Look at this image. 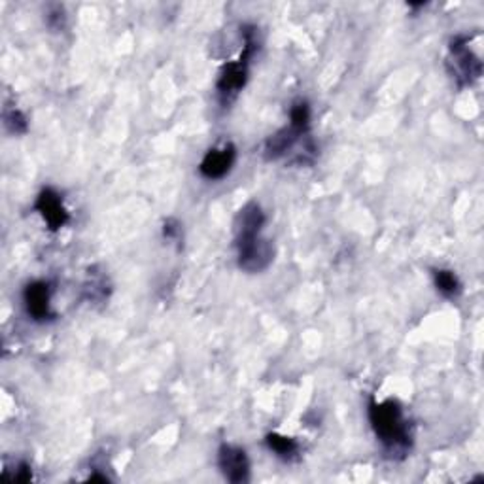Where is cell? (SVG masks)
I'll use <instances>...</instances> for the list:
<instances>
[{"label":"cell","mask_w":484,"mask_h":484,"mask_svg":"<svg viewBox=\"0 0 484 484\" xmlns=\"http://www.w3.org/2000/svg\"><path fill=\"white\" fill-rule=\"evenodd\" d=\"M368 417L378 443L383 445L390 460H405L413 448V430L405 415V409L398 400L377 401L369 400Z\"/></svg>","instance_id":"7a4b0ae2"},{"label":"cell","mask_w":484,"mask_h":484,"mask_svg":"<svg viewBox=\"0 0 484 484\" xmlns=\"http://www.w3.org/2000/svg\"><path fill=\"white\" fill-rule=\"evenodd\" d=\"M267 224V216L263 212L261 204L256 201L246 202L244 207L234 216V239H246L261 234L263 227Z\"/></svg>","instance_id":"30bf717a"},{"label":"cell","mask_w":484,"mask_h":484,"mask_svg":"<svg viewBox=\"0 0 484 484\" xmlns=\"http://www.w3.org/2000/svg\"><path fill=\"white\" fill-rule=\"evenodd\" d=\"M311 105L299 99L290 108V123L273 133L263 146L267 161H278L291 155V163L313 165L318 157V146L311 137Z\"/></svg>","instance_id":"6da1fadb"},{"label":"cell","mask_w":484,"mask_h":484,"mask_svg":"<svg viewBox=\"0 0 484 484\" xmlns=\"http://www.w3.org/2000/svg\"><path fill=\"white\" fill-rule=\"evenodd\" d=\"M46 25L52 31H63L67 25V13L61 4H52L46 12Z\"/></svg>","instance_id":"9a60e30c"},{"label":"cell","mask_w":484,"mask_h":484,"mask_svg":"<svg viewBox=\"0 0 484 484\" xmlns=\"http://www.w3.org/2000/svg\"><path fill=\"white\" fill-rule=\"evenodd\" d=\"M218 467L222 475L233 482L242 484L250 480V460L244 448L224 443L218 450Z\"/></svg>","instance_id":"9c48e42d"},{"label":"cell","mask_w":484,"mask_h":484,"mask_svg":"<svg viewBox=\"0 0 484 484\" xmlns=\"http://www.w3.org/2000/svg\"><path fill=\"white\" fill-rule=\"evenodd\" d=\"M3 475L10 480L16 482H31L33 480V469L27 462H20L18 465H13V472H3Z\"/></svg>","instance_id":"2e32d148"},{"label":"cell","mask_w":484,"mask_h":484,"mask_svg":"<svg viewBox=\"0 0 484 484\" xmlns=\"http://www.w3.org/2000/svg\"><path fill=\"white\" fill-rule=\"evenodd\" d=\"M180 233H182V226H180L179 219L169 218L167 222L163 224V237L167 241H179L180 239Z\"/></svg>","instance_id":"e0dca14e"},{"label":"cell","mask_w":484,"mask_h":484,"mask_svg":"<svg viewBox=\"0 0 484 484\" xmlns=\"http://www.w3.org/2000/svg\"><path fill=\"white\" fill-rule=\"evenodd\" d=\"M52 296L53 288L46 281H33L23 290V305L25 313L33 321L46 324V321L55 320V313L52 309Z\"/></svg>","instance_id":"8992f818"},{"label":"cell","mask_w":484,"mask_h":484,"mask_svg":"<svg viewBox=\"0 0 484 484\" xmlns=\"http://www.w3.org/2000/svg\"><path fill=\"white\" fill-rule=\"evenodd\" d=\"M469 42H472V36L469 35H456L448 44L447 70L460 90L473 85L482 76V61L480 57L469 48Z\"/></svg>","instance_id":"277c9868"},{"label":"cell","mask_w":484,"mask_h":484,"mask_svg":"<svg viewBox=\"0 0 484 484\" xmlns=\"http://www.w3.org/2000/svg\"><path fill=\"white\" fill-rule=\"evenodd\" d=\"M433 284L441 296L452 299L462 293V282L458 274L450 269H433Z\"/></svg>","instance_id":"4fadbf2b"},{"label":"cell","mask_w":484,"mask_h":484,"mask_svg":"<svg viewBox=\"0 0 484 484\" xmlns=\"http://www.w3.org/2000/svg\"><path fill=\"white\" fill-rule=\"evenodd\" d=\"M234 163H237V148H234L233 142H226L204 154L199 163V172L202 179L212 182L224 180L227 174H231Z\"/></svg>","instance_id":"52a82bcc"},{"label":"cell","mask_w":484,"mask_h":484,"mask_svg":"<svg viewBox=\"0 0 484 484\" xmlns=\"http://www.w3.org/2000/svg\"><path fill=\"white\" fill-rule=\"evenodd\" d=\"M266 445L271 452H274V456L284 462H296L301 454V447L296 439L282 433H267Z\"/></svg>","instance_id":"7c38bea8"},{"label":"cell","mask_w":484,"mask_h":484,"mask_svg":"<svg viewBox=\"0 0 484 484\" xmlns=\"http://www.w3.org/2000/svg\"><path fill=\"white\" fill-rule=\"evenodd\" d=\"M234 248H237L239 267L250 274L267 271L274 259V244L263 234L234 239Z\"/></svg>","instance_id":"5b68a950"},{"label":"cell","mask_w":484,"mask_h":484,"mask_svg":"<svg viewBox=\"0 0 484 484\" xmlns=\"http://www.w3.org/2000/svg\"><path fill=\"white\" fill-rule=\"evenodd\" d=\"M35 210L42 216L50 231L63 229L70 222V212L65 207L63 195L53 187H44L35 201Z\"/></svg>","instance_id":"ba28073f"},{"label":"cell","mask_w":484,"mask_h":484,"mask_svg":"<svg viewBox=\"0 0 484 484\" xmlns=\"http://www.w3.org/2000/svg\"><path fill=\"white\" fill-rule=\"evenodd\" d=\"M110 281L97 266L87 269V278L83 282V298L90 303H105L110 298Z\"/></svg>","instance_id":"8fae6325"},{"label":"cell","mask_w":484,"mask_h":484,"mask_svg":"<svg viewBox=\"0 0 484 484\" xmlns=\"http://www.w3.org/2000/svg\"><path fill=\"white\" fill-rule=\"evenodd\" d=\"M241 35H242V52L239 59L234 61H229L224 65L222 72H219V78L216 83V91H218V100L222 108H229L241 91L244 90V85L248 82V75H250V65L252 59L259 48L258 42V27L244 23L241 27Z\"/></svg>","instance_id":"3957f363"},{"label":"cell","mask_w":484,"mask_h":484,"mask_svg":"<svg viewBox=\"0 0 484 484\" xmlns=\"http://www.w3.org/2000/svg\"><path fill=\"white\" fill-rule=\"evenodd\" d=\"M87 480L93 482V480H100V482H108V477L107 475H99V473H91L90 477H87Z\"/></svg>","instance_id":"ac0fdd59"},{"label":"cell","mask_w":484,"mask_h":484,"mask_svg":"<svg viewBox=\"0 0 484 484\" xmlns=\"http://www.w3.org/2000/svg\"><path fill=\"white\" fill-rule=\"evenodd\" d=\"M3 123H4L8 133L18 135V137L25 135L28 131L27 115L18 107H12V105H6L3 110Z\"/></svg>","instance_id":"5bb4252c"}]
</instances>
